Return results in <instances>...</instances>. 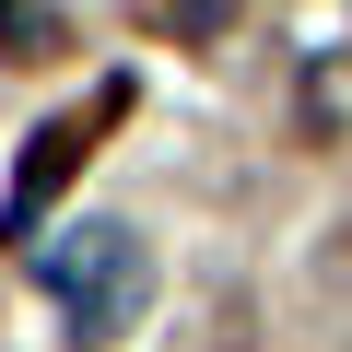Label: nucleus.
<instances>
[{
  "mask_svg": "<svg viewBox=\"0 0 352 352\" xmlns=\"http://www.w3.org/2000/svg\"><path fill=\"white\" fill-rule=\"evenodd\" d=\"M223 24H235V0H164V36L176 47H212Z\"/></svg>",
  "mask_w": 352,
  "mask_h": 352,
  "instance_id": "4",
  "label": "nucleus"
},
{
  "mask_svg": "<svg viewBox=\"0 0 352 352\" xmlns=\"http://www.w3.org/2000/svg\"><path fill=\"white\" fill-rule=\"evenodd\" d=\"M36 282H47L59 329H71L82 352H106V340L141 317L153 258H141V235H129V223H71V235H47V247H36Z\"/></svg>",
  "mask_w": 352,
  "mask_h": 352,
  "instance_id": "1",
  "label": "nucleus"
},
{
  "mask_svg": "<svg viewBox=\"0 0 352 352\" xmlns=\"http://www.w3.org/2000/svg\"><path fill=\"white\" fill-rule=\"evenodd\" d=\"M0 59H59V0H0Z\"/></svg>",
  "mask_w": 352,
  "mask_h": 352,
  "instance_id": "3",
  "label": "nucleus"
},
{
  "mask_svg": "<svg viewBox=\"0 0 352 352\" xmlns=\"http://www.w3.org/2000/svg\"><path fill=\"white\" fill-rule=\"evenodd\" d=\"M118 106H129V82H118L106 106H82V118H47V129L24 141V176H12V235H24V247L47 235V200H59V188H71V176L94 164V129H106Z\"/></svg>",
  "mask_w": 352,
  "mask_h": 352,
  "instance_id": "2",
  "label": "nucleus"
}]
</instances>
